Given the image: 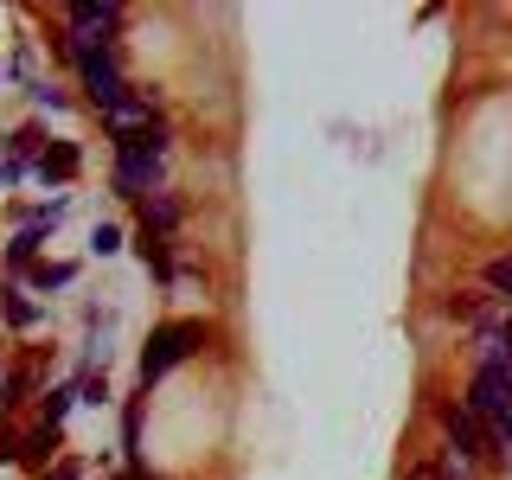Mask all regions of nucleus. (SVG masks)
<instances>
[{"label": "nucleus", "mask_w": 512, "mask_h": 480, "mask_svg": "<svg viewBox=\"0 0 512 480\" xmlns=\"http://www.w3.org/2000/svg\"><path fill=\"white\" fill-rule=\"evenodd\" d=\"M58 442H64V429H45V423H32L26 436H20V468H32V480H39L45 468H52Z\"/></svg>", "instance_id": "10"}, {"label": "nucleus", "mask_w": 512, "mask_h": 480, "mask_svg": "<svg viewBox=\"0 0 512 480\" xmlns=\"http://www.w3.org/2000/svg\"><path fill=\"white\" fill-rule=\"evenodd\" d=\"M45 237H52V231H45V224H20V231L7 237V269H13V282H20L26 269L39 263V244H45Z\"/></svg>", "instance_id": "11"}, {"label": "nucleus", "mask_w": 512, "mask_h": 480, "mask_svg": "<svg viewBox=\"0 0 512 480\" xmlns=\"http://www.w3.org/2000/svg\"><path fill=\"white\" fill-rule=\"evenodd\" d=\"M116 480H141V474H135V468H128V474H116Z\"/></svg>", "instance_id": "25"}, {"label": "nucleus", "mask_w": 512, "mask_h": 480, "mask_svg": "<svg viewBox=\"0 0 512 480\" xmlns=\"http://www.w3.org/2000/svg\"><path fill=\"white\" fill-rule=\"evenodd\" d=\"M410 480H468V474H461V461H423V468H410Z\"/></svg>", "instance_id": "18"}, {"label": "nucleus", "mask_w": 512, "mask_h": 480, "mask_svg": "<svg viewBox=\"0 0 512 480\" xmlns=\"http://www.w3.org/2000/svg\"><path fill=\"white\" fill-rule=\"evenodd\" d=\"M45 148H52V141H45V128L39 122H20L7 135V173H13V180H26V173L45 160Z\"/></svg>", "instance_id": "5"}, {"label": "nucleus", "mask_w": 512, "mask_h": 480, "mask_svg": "<svg viewBox=\"0 0 512 480\" xmlns=\"http://www.w3.org/2000/svg\"><path fill=\"white\" fill-rule=\"evenodd\" d=\"M0 320H7L13 333H32L45 320V308L32 301V288L26 282H0Z\"/></svg>", "instance_id": "7"}, {"label": "nucleus", "mask_w": 512, "mask_h": 480, "mask_svg": "<svg viewBox=\"0 0 512 480\" xmlns=\"http://www.w3.org/2000/svg\"><path fill=\"white\" fill-rule=\"evenodd\" d=\"M436 429L448 442V461H461V468H474V461H500L487 442V429L468 416V404H436Z\"/></svg>", "instance_id": "4"}, {"label": "nucleus", "mask_w": 512, "mask_h": 480, "mask_svg": "<svg viewBox=\"0 0 512 480\" xmlns=\"http://www.w3.org/2000/svg\"><path fill=\"white\" fill-rule=\"evenodd\" d=\"M160 160H167V128L148 122L135 135H116V192L122 199H148L160 180Z\"/></svg>", "instance_id": "2"}, {"label": "nucleus", "mask_w": 512, "mask_h": 480, "mask_svg": "<svg viewBox=\"0 0 512 480\" xmlns=\"http://www.w3.org/2000/svg\"><path fill=\"white\" fill-rule=\"evenodd\" d=\"M122 244H128L122 224H90V256H116Z\"/></svg>", "instance_id": "16"}, {"label": "nucleus", "mask_w": 512, "mask_h": 480, "mask_svg": "<svg viewBox=\"0 0 512 480\" xmlns=\"http://www.w3.org/2000/svg\"><path fill=\"white\" fill-rule=\"evenodd\" d=\"M32 173H39L45 186H64V180H77V173H84V148H77V141H52V148H45V160H39Z\"/></svg>", "instance_id": "8"}, {"label": "nucleus", "mask_w": 512, "mask_h": 480, "mask_svg": "<svg viewBox=\"0 0 512 480\" xmlns=\"http://www.w3.org/2000/svg\"><path fill=\"white\" fill-rule=\"evenodd\" d=\"M0 186H13V173H7V135H0Z\"/></svg>", "instance_id": "24"}, {"label": "nucleus", "mask_w": 512, "mask_h": 480, "mask_svg": "<svg viewBox=\"0 0 512 480\" xmlns=\"http://www.w3.org/2000/svg\"><path fill=\"white\" fill-rule=\"evenodd\" d=\"M180 218H186V205L173 199V192H148V199H141V237H160V244H167V237L180 231Z\"/></svg>", "instance_id": "6"}, {"label": "nucleus", "mask_w": 512, "mask_h": 480, "mask_svg": "<svg viewBox=\"0 0 512 480\" xmlns=\"http://www.w3.org/2000/svg\"><path fill=\"white\" fill-rule=\"evenodd\" d=\"M7 461H20V429H0V468Z\"/></svg>", "instance_id": "21"}, {"label": "nucleus", "mask_w": 512, "mask_h": 480, "mask_svg": "<svg viewBox=\"0 0 512 480\" xmlns=\"http://www.w3.org/2000/svg\"><path fill=\"white\" fill-rule=\"evenodd\" d=\"M141 480H160V474H148V468H141Z\"/></svg>", "instance_id": "26"}, {"label": "nucleus", "mask_w": 512, "mask_h": 480, "mask_svg": "<svg viewBox=\"0 0 512 480\" xmlns=\"http://www.w3.org/2000/svg\"><path fill=\"white\" fill-rule=\"evenodd\" d=\"M205 340H212V327H205V320H160V327L148 333V346H141V365H135L141 391H154V384L167 378L173 365H186Z\"/></svg>", "instance_id": "1"}, {"label": "nucleus", "mask_w": 512, "mask_h": 480, "mask_svg": "<svg viewBox=\"0 0 512 480\" xmlns=\"http://www.w3.org/2000/svg\"><path fill=\"white\" fill-rule=\"evenodd\" d=\"M135 250H141V263H148L160 282H180V269H173V250L160 244V237H135Z\"/></svg>", "instance_id": "15"}, {"label": "nucleus", "mask_w": 512, "mask_h": 480, "mask_svg": "<svg viewBox=\"0 0 512 480\" xmlns=\"http://www.w3.org/2000/svg\"><path fill=\"white\" fill-rule=\"evenodd\" d=\"M32 103H39V109H52V116H58V109L71 103V96H64L58 84H32Z\"/></svg>", "instance_id": "19"}, {"label": "nucleus", "mask_w": 512, "mask_h": 480, "mask_svg": "<svg viewBox=\"0 0 512 480\" xmlns=\"http://www.w3.org/2000/svg\"><path fill=\"white\" fill-rule=\"evenodd\" d=\"M32 384H39V372H32V365H0V423H7V416L32 397Z\"/></svg>", "instance_id": "12"}, {"label": "nucleus", "mask_w": 512, "mask_h": 480, "mask_svg": "<svg viewBox=\"0 0 512 480\" xmlns=\"http://www.w3.org/2000/svg\"><path fill=\"white\" fill-rule=\"evenodd\" d=\"M20 282L39 288V295H52V288H71V282H77V263H32Z\"/></svg>", "instance_id": "13"}, {"label": "nucleus", "mask_w": 512, "mask_h": 480, "mask_svg": "<svg viewBox=\"0 0 512 480\" xmlns=\"http://www.w3.org/2000/svg\"><path fill=\"white\" fill-rule=\"evenodd\" d=\"M487 288L512 301V256H493V263H487Z\"/></svg>", "instance_id": "17"}, {"label": "nucleus", "mask_w": 512, "mask_h": 480, "mask_svg": "<svg viewBox=\"0 0 512 480\" xmlns=\"http://www.w3.org/2000/svg\"><path fill=\"white\" fill-rule=\"evenodd\" d=\"M77 77H84V96H90V109L96 116H109V109L128 96V77H122V64H116V45H90V52H77Z\"/></svg>", "instance_id": "3"}, {"label": "nucleus", "mask_w": 512, "mask_h": 480, "mask_svg": "<svg viewBox=\"0 0 512 480\" xmlns=\"http://www.w3.org/2000/svg\"><path fill=\"white\" fill-rule=\"evenodd\" d=\"M493 340H500V359L512 365V314H506V320H493Z\"/></svg>", "instance_id": "22"}, {"label": "nucleus", "mask_w": 512, "mask_h": 480, "mask_svg": "<svg viewBox=\"0 0 512 480\" xmlns=\"http://www.w3.org/2000/svg\"><path fill=\"white\" fill-rule=\"evenodd\" d=\"M77 404H84V378H64V384H52V391H39V423L64 429V416H71Z\"/></svg>", "instance_id": "9"}, {"label": "nucleus", "mask_w": 512, "mask_h": 480, "mask_svg": "<svg viewBox=\"0 0 512 480\" xmlns=\"http://www.w3.org/2000/svg\"><path fill=\"white\" fill-rule=\"evenodd\" d=\"M39 480H84V468H77V461H58V468H45Z\"/></svg>", "instance_id": "23"}, {"label": "nucleus", "mask_w": 512, "mask_h": 480, "mask_svg": "<svg viewBox=\"0 0 512 480\" xmlns=\"http://www.w3.org/2000/svg\"><path fill=\"white\" fill-rule=\"evenodd\" d=\"M84 404H109V378H103V372L84 378Z\"/></svg>", "instance_id": "20"}, {"label": "nucleus", "mask_w": 512, "mask_h": 480, "mask_svg": "<svg viewBox=\"0 0 512 480\" xmlns=\"http://www.w3.org/2000/svg\"><path fill=\"white\" fill-rule=\"evenodd\" d=\"M141 416H148L141 397H128V404H122V448H128V468H135V474H141Z\"/></svg>", "instance_id": "14"}, {"label": "nucleus", "mask_w": 512, "mask_h": 480, "mask_svg": "<svg viewBox=\"0 0 512 480\" xmlns=\"http://www.w3.org/2000/svg\"><path fill=\"white\" fill-rule=\"evenodd\" d=\"M0 77H7V64H0Z\"/></svg>", "instance_id": "27"}]
</instances>
